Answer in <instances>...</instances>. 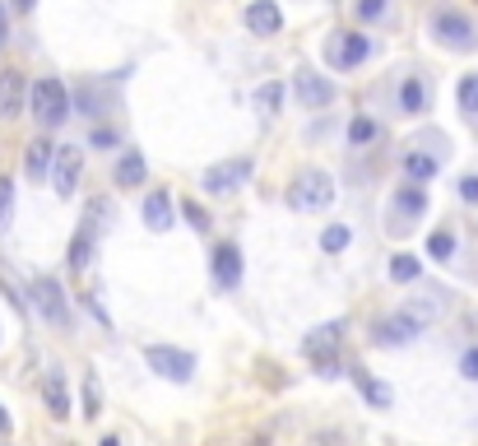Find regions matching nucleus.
I'll return each instance as SVG.
<instances>
[{
	"label": "nucleus",
	"instance_id": "24",
	"mask_svg": "<svg viewBox=\"0 0 478 446\" xmlns=\"http://www.w3.org/2000/svg\"><path fill=\"white\" fill-rule=\"evenodd\" d=\"M93 242H98V237H93V233H84V228L75 233V242H70V270H75V275H84V270H89V260H93Z\"/></svg>",
	"mask_w": 478,
	"mask_h": 446
},
{
	"label": "nucleus",
	"instance_id": "38",
	"mask_svg": "<svg viewBox=\"0 0 478 446\" xmlns=\"http://www.w3.org/2000/svg\"><path fill=\"white\" fill-rule=\"evenodd\" d=\"M0 43H5V0H0Z\"/></svg>",
	"mask_w": 478,
	"mask_h": 446
},
{
	"label": "nucleus",
	"instance_id": "35",
	"mask_svg": "<svg viewBox=\"0 0 478 446\" xmlns=\"http://www.w3.org/2000/svg\"><path fill=\"white\" fill-rule=\"evenodd\" d=\"M390 0H358V19H367V24H377V19H386Z\"/></svg>",
	"mask_w": 478,
	"mask_h": 446
},
{
	"label": "nucleus",
	"instance_id": "6",
	"mask_svg": "<svg viewBox=\"0 0 478 446\" xmlns=\"http://www.w3.org/2000/svg\"><path fill=\"white\" fill-rule=\"evenodd\" d=\"M251 177V158H223V163H214V168H204V177H200V187L210 191V195H233L242 181Z\"/></svg>",
	"mask_w": 478,
	"mask_h": 446
},
{
	"label": "nucleus",
	"instance_id": "15",
	"mask_svg": "<svg viewBox=\"0 0 478 446\" xmlns=\"http://www.w3.org/2000/svg\"><path fill=\"white\" fill-rule=\"evenodd\" d=\"M24 93H28V84H24V75H19V70L0 75V116H19V112H24Z\"/></svg>",
	"mask_w": 478,
	"mask_h": 446
},
{
	"label": "nucleus",
	"instance_id": "31",
	"mask_svg": "<svg viewBox=\"0 0 478 446\" xmlns=\"http://www.w3.org/2000/svg\"><path fill=\"white\" fill-rule=\"evenodd\" d=\"M460 112L478 116V75H465L460 79Z\"/></svg>",
	"mask_w": 478,
	"mask_h": 446
},
{
	"label": "nucleus",
	"instance_id": "41",
	"mask_svg": "<svg viewBox=\"0 0 478 446\" xmlns=\"http://www.w3.org/2000/svg\"><path fill=\"white\" fill-rule=\"evenodd\" d=\"M14 5H19V10H33V0H14Z\"/></svg>",
	"mask_w": 478,
	"mask_h": 446
},
{
	"label": "nucleus",
	"instance_id": "14",
	"mask_svg": "<svg viewBox=\"0 0 478 446\" xmlns=\"http://www.w3.org/2000/svg\"><path fill=\"white\" fill-rule=\"evenodd\" d=\"M79 163H84V149H75V145H66V149L56 154V191H60V195H75Z\"/></svg>",
	"mask_w": 478,
	"mask_h": 446
},
{
	"label": "nucleus",
	"instance_id": "30",
	"mask_svg": "<svg viewBox=\"0 0 478 446\" xmlns=\"http://www.w3.org/2000/svg\"><path fill=\"white\" fill-rule=\"evenodd\" d=\"M371 139H377V121L371 116H358L348 126V145H371Z\"/></svg>",
	"mask_w": 478,
	"mask_h": 446
},
{
	"label": "nucleus",
	"instance_id": "5",
	"mask_svg": "<svg viewBox=\"0 0 478 446\" xmlns=\"http://www.w3.org/2000/svg\"><path fill=\"white\" fill-rule=\"evenodd\" d=\"M423 210H427V195H423L418 181L400 187V191H394V200H390V233H409L413 223L423 219Z\"/></svg>",
	"mask_w": 478,
	"mask_h": 446
},
{
	"label": "nucleus",
	"instance_id": "39",
	"mask_svg": "<svg viewBox=\"0 0 478 446\" xmlns=\"http://www.w3.org/2000/svg\"><path fill=\"white\" fill-rule=\"evenodd\" d=\"M10 428V414H5V404H0V433H5Z\"/></svg>",
	"mask_w": 478,
	"mask_h": 446
},
{
	"label": "nucleus",
	"instance_id": "11",
	"mask_svg": "<svg viewBox=\"0 0 478 446\" xmlns=\"http://www.w3.org/2000/svg\"><path fill=\"white\" fill-rule=\"evenodd\" d=\"M246 28L256 37H275L283 28V14H279L275 0H251V5H246Z\"/></svg>",
	"mask_w": 478,
	"mask_h": 446
},
{
	"label": "nucleus",
	"instance_id": "33",
	"mask_svg": "<svg viewBox=\"0 0 478 446\" xmlns=\"http://www.w3.org/2000/svg\"><path fill=\"white\" fill-rule=\"evenodd\" d=\"M10 214H14V181L0 177V233L10 228Z\"/></svg>",
	"mask_w": 478,
	"mask_h": 446
},
{
	"label": "nucleus",
	"instance_id": "3",
	"mask_svg": "<svg viewBox=\"0 0 478 446\" xmlns=\"http://www.w3.org/2000/svg\"><path fill=\"white\" fill-rule=\"evenodd\" d=\"M330 200H335V181H330V172H321V168H307L293 181V191H288V205L293 210H325Z\"/></svg>",
	"mask_w": 478,
	"mask_h": 446
},
{
	"label": "nucleus",
	"instance_id": "25",
	"mask_svg": "<svg viewBox=\"0 0 478 446\" xmlns=\"http://www.w3.org/2000/svg\"><path fill=\"white\" fill-rule=\"evenodd\" d=\"M404 177L423 187L427 177H436V158H432V154H409V158H404Z\"/></svg>",
	"mask_w": 478,
	"mask_h": 446
},
{
	"label": "nucleus",
	"instance_id": "40",
	"mask_svg": "<svg viewBox=\"0 0 478 446\" xmlns=\"http://www.w3.org/2000/svg\"><path fill=\"white\" fill-rule=\"evenodd\" d=\"M102 446H121V437H102Z\"/></svg>",
	"mask_w": 478,
	"mask_h": 446
},
{
	"label": "nucleus",
	"instance_id": "23",
	"mask_svg": "<svg viewBox=\"0 0 478 446\" xmlns=\"http://www.w3.org/2000/svg\"><path fill=\"white\" fill-rule=\"evenodd\" d=\"M112 200H102V195H93L89 200V205H84V233H93V237H102V233H108L112 228Z\"/></svg>",
	"mask_w": 478,
	"mask_h": 446
},
{
	"label": "nucleus",
	"instance_id": "1",
	"mask_svg": "<svg viewBox=\"0 0 478 446\" xmlns=\"http://www.w3.org/2000/svg\"><path fill=\"white\" fill-rule=\"evenodd\" d=\"M28 112L37 116V126L43 131H56L60 121L70 116V93H66V84L60 79H37V84L28 89Z\"/></svg>",
	"mask_w": 478,
	"mask_h": 446
},
{
	"label": "nucleus",
	"instance_id": "17",
	"mask_svg": "<svg viewBox=\"0 0 478 446\" xmlns=\"http://www.w3.org/2000/svg\"><path fill=\"white\" fill-rule=\"evenodd\" d=\"M56 145H52V139H33V145H28V154H24V168H28V177L33 181H43L52 168H56Z\"/></svg>",
	"mask_w": 478,
	"mask_h": 446
},
{
	"label": "nucleus",
	"instance_id": "28",
	"mask_svg": "<svg viewBox=\"0 0 478 446\" xmlns=\"http://www.w3.org/2000/svg\"><path fill=\"white\" fill-rule=\"evenodd\" d=\"M102 414V386H98V372H84V418Z\"/></svg>",
	"mask_w": 478,
	"mask_h": 446
},
{
	"label": "nucleus",
	"instance_id": "19",
	"mask_svg": "<svg viewBox=\"0 0 478 446\" xmlns=\"http://www.w3.org/2000/svg\"><path fill=\"white\" fill-rule=\"evenodd\" d=\"M144 172H149V168H144V154L139 149H126V154L116 158V187L121 191H126V187H144Z\"/></svg>",
	"mask_w": 478,
	"mask_h": 446
},
{
	"label": "nucleus",
	"instance_id": "22",
	"mask_svg": "<svg viewBox=\"0 0 478 446\" xmlns=\"http://www.w3.org/2000/svg\"><path fill=\"white\" fill-rule=\"evenodd\" d=\"M400 112H404V116L427 112V84H423L418 75H409L404 84H400Z\"/></svg>",
	"mask_w": 478,
	"mask_h": 446
},
{
	"label": "nucleus",
	"instance_id": "36",
	"mask_svg": "<svg viewBox=\"0 0 478 446\" xmlns=\"http://www.w3.org/2000/svg\"><path fill=\"white\" fill-rule=\"evenodd\" d=\"M460 200H469V205H478V177H460Z\"/></svg>",
	"mask_w": 478,
	"mask_h": 446
},
{
	"label": "nucleus",
	"instance_id": "12",
	"mask_svg": "<svg viewBox=\"0 0 478 446\" xmlns=\"http://www.w3.org/2000/svg\"><path fill=\"white\" fill-rule=\"evenodd\" d=\"M214 283L219 289H237L242 283V251L233 247V242L214 247Z\"/></svg>",
	"mask_w": 478,
	"mask_h": 446
},
{
	"label": "nucleus",
	"instance_id": "9",
	"mask_svg": "<svg viewBox=\"0 0 478 446\" xmlns=\"http://www.w3.org/2000/svg\"><path fill=\"white\" fill-rule=\"evenodd\" d=\"M432 33H436V43H442V47H455V52H469L474 47V24H469L465 14H455V10H436Z\"/></svg>",
	"mask_w": 478,
	"mask_h": 446
},
{
	"label": "nucleus",
	"instance_id": "32",
	"mask_svg": "<svg viewBox=\"0 0 478 446\" xmlns=\"http://www.w3.org/2000/svg\"><path fill=\"white\" fill-rule=\"evenodd\" d=\"M427 256H432V260H450V256H455V237H450V233H432V237H427Z\"/></svg>",
	"mask_w": 478,
	"mask_h": 446
},
{
	"label": "nucleus",
	"instance_id": "8",
	"mask_svg": "<svg viewBox=\"0 0 478 446\" xmlns=\"http://www.w3.org/2000/svg\"><path fill=\"white\" fill-rule=\"evenodd\" d=\"M33 298H37V312H43V321H52V326H60V331L70 326L66 293H60V283L52 275H33Z\"/></svg>",
	"mask_w": 478,
	"mask_h": 446
},
{
	"label": "nucleus",
	"instance_id": "4",
	"mask_svg": "<svg viewBox=\"0 0 478 446\" xmlns=\"http://www.w3.org/2000/svg\"><path fill=\"white\" fill-rule=\"evenodd\" d=\"M367 56H371V37H362V33H330L325 60L335 70H353V66H362Z\"/></svg>",
	"mask_w": 478,
	"mask_h": 446
},
{
	"label": "nucleus",
	"instance_id": "21",
	"mask_svg": "<svg viewBox=\"0 0 478 446\" xmlns=\"http://www.w3.org/2000/svg\"><path fill=\"white\" fill-rule=\"evenodd\" d=\"M348 377L362 386L367 404H377V410H390V400H394V395H390V386H386V381H377V377H371L367 368H348Z\"/></svg>",
	"mask_w": 478,
	"mask_h": 446
},
{
	"label": "nucleus",
	"instance_id": "18",
	"mask_svg": "<svg viewBox=\"0 0 478 446\" xmlns=\"http://www.w3.org/2000/svg\"><path fill=\"white\" fill-rule=\"evenodd\" d=\"M404 312H409L413 321H418V326H427V321H436V316L446 312V293H442V289H427L423 298L404 302Z\"/></svg>",
	"mask_w": 478,
	"mask_h": 446
},
{
	"label": "nucleus",
	"instance_id": "37",
	"mask_svg": "<svg viewBox=\"0 0 478 446\" xmlns=\"http://www.w3.org/2000/svg\"><path fill=\"white\" fill-rule=\"evenodd\" d=\"M460 372H465L469 381H478V349H469V354L460 358Z\"/></svg>",
	"mask_w": 478,
	"mask_h": 446
},
{
	"label": "nucleus",
	"instance_id": "26",
	"mask_svg": "<svg viewBox=\"0 0 478 446\" xmlns=\"http://www.w3.org/2000/svg\"><path fill=\"white\" fill-rule=\"evenodd\" d=\"M418 270H423V260L409 256V251L390 260V279H394V283H413V279H418Z\"/></svg>",
	"mask_w": 478,
	"mask_h": 446
},
{
	"label": "nucleus",
	"instance_id": "13",
	"mask_svg": "<svg viewBox=\"0 0 478 446\" xmlns=\"http://www.w3.org/2000/svg\"><path fill=\"white\" fill-rule=\"evenodd\" d=\"M423 326L413 321L409 312H400V316H390V321H381L377 326V344H386V349H394V344H409L413 335H418Z\"/></svg>",
	"mask_w": 478,
	"mask_h": 446
},
{
	"label": "nucleus",
	"instance_id": "10",
	"mask_svg": "<svg viewBox=\"0 0 478 446\" xmlns=\"http://www.w3.org/2000/svg\"><path fill=\"white\" fill-rule=\"evenodd\" d=\"M293 93H298V103L307 108V112H316V108H330L339 98V89L330 84L325 75H316V70H298V79H293Z\"/></svg>",
	"mask_w": 478,
	"mask_h": 446
},
{
	"label": "nucleus",
	"instance_id": "29",
	"mask_svg": "<svg viewBox=\"0 0 478 446\" xmlns=\"http://www.w3.org/2000/svg\"><path fill=\"white\" fill-rule=\"evenodd\" d=\"M348 242H353V233L344 228V223H330V228L321 233V247H325V251H344Z\"/></svg>",
	"mask_w": 478,
	"mask_h": 446
},
{
	"label": "nucleus",
	"instance_id": "16",
	"mask_svg": "<svg viewBox=\"0 0 478 446\" xmlns=\"http://www.w3.org/2000/svg\"><path fill=\"white\" fill-rule=\"evenodd\" d=\"M43 400H47V414L56 418V423H66L70 418V395H66V377H60L56 368L47 372V381H43Z\"/></svg>",
	"mask_w": 478,
	"mask_h": 446
},
{
	"label": "nucleus",
	"instance_id": "2",
	"mask_svg": "<svg viewBox=\"0 0 478 446\" xmlns=\"http://www.w3.org/2000/svg\"><path fill=\"white\" fill-rule=\"evenodd\" d=\"M339 339H344V321H325V326H316L302 339V354L321 368V377H339V362H335Z\"/></svg>",
	"mask_w": 478,
	"mask_h": 446
},
{
	"label": "nucleus",
	"instance_id": "20",
	"mask_svg": "<svg viewBox=\"0 0 478 446\" xmlns=\"http://www.w3.org/2000/svg\"><path fill=\"white\" fill-rule=\"evenodd\" d=\"M144 223H149L154 233L172 228V195L168 191H154L149 200H144Z\"/></svg>",
	"mask_w": 478,
	"mask_h": 446
},
{
	"label": "nucleus",
	"instance_id": "34",
	"mask_svg": "<svg viewBox=\"0 0 478 446\" xmlns=\"http://www.w3.org/2000/svg\"><path fill=\"white\" fill-rule=\"evenodd\" d=\"M181 214H186V223H191L195 233H210V210H204V205H195V200H186Z\"/></svg>",
	"mask_w": 478,
	"mask_h": 446
},
{
	"label": "nucleus",
	"instance_id": "7",
	"mask_svg": "<svg viewBox=\"0 0 478 446\" xmlns=\"http://www.w3.org/2000/svg\"><path fill=\"white\" fill-rule=\"evenodd\" d=\"M144 358H149V368H154L158 377H168V381H191V377H195V358L186 354V349L149 344V349H144Z\"/></svg>",
	"mask_w": 478,
	"mask_h": 446
},
{
	"label": "nucleus",
	"instance_id": "27",
	"mask_svg": "<svg viewBox=\"0 0 478 446\" xmlns=\"http://www.w3.org/2000/svg\"><path fill=\"white\" fill-rule=\"evenodd\" d=\"M279 103H283V84H275V79H269V84H260V89H256V108H260L265 116H275V112H279Z\"/></svg>",
	"mask_w": 478,
	"mask_h": 446
}]
</instances>
